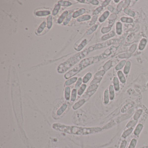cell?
Returning <instances> with one entry per match:
<instances>
[{
    "label": "cell",
    "instance_id": "obj_16",
    "mask_svg": "<svg viewBox=\"0 0 148 148\" xmlns=\"http://www.w3.org/2000/svg\"><path fill=\"white\" fill-rule=\"evenodd\" d=\"M130 67H131V62L128 61L126 63L125 67L124 68L123 73L124 74H128L130 71Z\"/></svg>",
    "mask_w": 148,
    "mask_h": 148
},
{
    "label": "cell",
    "instance_id": "obj_6",
    "mask_svg": "<svg viewBox=\"0 0 148 148\" xmlns=\"http://www.w3.org/2000/svg\"><path fill=\"white\" fill-rule=\"evenodd\" d=\"M87 41L86 39H84L80 42V43L77 45V46L74 47V49L77 50V51H79L81 50L85 46V45L87 44Z\"/></svg>",
    "mask_w": 148,
    "mask_h": 148
},
{
    "label": "cell",
    "instance_id": "obj_11",
    "mask_svg": "<svg viewBox=\"0 0 148 148\" xmlns=\"http://www.w3.org/2000/svg\"><path fill=\"white\" fill-rule=\"evenodd\" d=\"M68 13L69 12L67 10H65L64 12L62 15L60 16L58 20H57L58 23L59 24H61L63 22V21L64 20V19L66 18L67 16L68 15Z\"/></svg>",
    "mask_w": 148,
    "mask_h": 148
},
{
    "label": "cell",
    "instance_id": "obj_39",
    "mask_svg": "<svg viewBox=\"0 0 148 148\" xmlns=\"http://www.w3.org/2000/svg\"><path fill=\"white\" fill-rule=\"evenodd\" d=\"M83 81V80L82 79L81 77H79V79H78L77 81L76 84H75V89H77L81 85Z\"/></svg>",
    "mask_w": 148,
    "mask_h": 148
},
{
    "label": "cell",
    "instance_id": "obj_52",
    "mask_svg": "<svg viewBox=\"0 0 148 148\" xmlns=\"http://www.w3.org/2000/svg\"><path fill=\"white\" fill-rule=\"evenodd\" d=\"M114 1H115V2H116V3H118V2L119 1V0H114Z\"/></svg>",
    "mask_w": 148,
    "mask_h": 148
},
{
    "label": "cell",
    "instance_id": "obj_15",
    "mask_svg": "<svg viewBox=\"0 0 148 148\" xmlns=\"http://www.w3.org/2000/svg\"><path fill=\"white\" fill-rule=\"evenodd\" d=\"M109 15V12L108 11H106L103 13V14L101 16V17H99V20L100 22H104L106 18L108 17Z\"/></svg>",
    "mask_w": 148,
    "mask_h": 148
},
{
    "label": "cell",
    "instance_id": "obj_38",
    "mask_svg": "<svg viewBox=\"0 0 148 148\" xmlns=\"http://www.w3.org/2000/svg\"><path fill=\"white\" fill-rule=\"evenodd\" d=\"M137 143V140L135 138H133L132 139L128 148H135L136 145Z\"/></svg>",
    "mask_w": 148,
    "mask_h": 148
},
{
    "label": "cell",
    "instance_id": "obj_44",
    "mask_svg": "<svg viewBox=\"0 0 148 148\" xmlns=\"http://www.w3.org/2000/svg\"><path fill=\"white\" fill-rule=\"evenodd\" d=\"M124 3L123 1H122L120 3L117 7V10H118V12H119V11L121 10V9H122V8H123Z\"/></svg>",
    "mask_w": 148,
    "mask_h": 148
},
{
    "label": "cell",
    "instance_id": "obj_32",
    "mask_svg": "<svg viewBox=\"0 0 148 148\" xmlns=\"http://www.w3.org/2000/svg\"><path fill=\"white\" fill-rule=\"evenodd\" d=\"M98 27V25H94L93 26H92L91 28H90L88 31L86 32V34L87 35H90L93 32L96 30L97 28Z\"/></svg>",
    "mask_w": 148,
    "mask_h": 148
},
{
    "label": "cell",
    "instance_id": "obj_37",
    "mask_svg": "<svg viewBox=\"0 0 148 148\" xmlns=\"http://www.w3.org/2000/svg\"><path fill=\"white\" fill-rule=\"evenodd\" d=\"M112 61L109 60L108 61V62H106V63L104 65V69L105 71H107L112 66Z\"/></svg>",
    "mask_w": 148,
    "mask_h": 148
},
{
    "label": "cell",
    "instance_id": "obj_36",
    "mask_svg": "<svg viewBox=\"0 0 148 148\" xmlns=\"http://www.w3.org/2000/svg\"><path fill=\"white\" fill-rule=\"evenodd\" d=\"M121 20L123 22L132 23L133 21V20L131 18L126 17H122L121 18Z\"/></svg>",
    "mask_w": 148,
    "mask_h": 148
},
{
    "label": "cell",
    "instance_id": "obj_5",
    "mask_svg": "<svg viewBox=\"0 0 148 148\" xmlns=\"http://www.w3.org/2000/svg\"><path fill=\"white\" fill-rule=\"evenodd\" d=\"M86 101V100L85 98L81 99L79 101L74 104V105L73 106V109L74 110H76L77 109H79L80 107H81L84 104Z\"/></svg>",
    "mask_w": 148,
    "mask_h": 148
},
{
    "label": "cell",
    "instance_id": "obj_20",
    "mask_svg": "<svg viewBox=\"0 0 148 148\" xmlns=\"http://www.w3.org/2000/svg\"><path fill=\"white\" fill-rule=\"evenodd\" d=\"M58 5H59V6H62L69 7L72 5V3L68 1L59 0L58 2Z\"/></svg>",
    "mask_w": 148,
    "mask_h": 148
},
{
    "label": "cell",
    "instance_id": "obj_9",
    "mask_svg": "<svg viewBox=\"0 0 148 148\" xmlns=\"http://www.w3.org/2000/svg\"><path fill=\"white\" fill-rule=\"evenodd\" d=\"M67 106L66 104H64L62 105L60 107L59 109H58V110L57 112V115L58 116H61L62 114L64 113V111H65V110L67 108Z\"/></svg>",
    "mask_w": 148,
    "mask_h": 148
},
{
    "label": "cell",
    "instance_id": "obj_50",
    "mask_svg": "<svg viewBox=\"0 0 148 148\" xmlns=\"http://www.w3.org/2000/svg\"><path fill=\"white\" fill-rule=\"evenodd\" d=\"M136 47V45H133L132 47H131L130 49V51L131 52H133L135 50Z\"/></svg>",
    "mask_w": 148,
    "mask_h": 148
},
{
    "label": "cell",
    "instance_id": "obj_51",
    "mask_svg": "<svg viewBox=\"0 0 148 148\" xmlns=\"http://www.w3.org/2000/svg\"><path fill=\"white\" fill-rule=\"evenodd\" d=\"M108 9L111 12L113 13L114 11L115 10V9H114L113 7L111 5H109V6L108 7Z\"/></svg>",
    "mask_w": 148,
    "mask_h": 148
},
{
    "label": "cell",
    "instance_id": "obj_7",
    "mask_svg": "<svg viewBox=\"0 0 148 148\" xmlns=\"http://www.w3.org/2000/svg\"><path fill=\"white\" fill-rule=\"evenodd\" d=\"M143 125L142 124L139 123L136 126L135 130L134 131V134L135 136H138L140 133L143 128Z\"/></svg>",
    "mask_w": 148,
    "mask_h": 148
},
{
    "label": "cell",
    "instance_id": "obj_27",
    "mask_svg": "<svg viewBox=\"0 0 148 148\" xmlns=\"http://www.w3.org/2000/svg\"><path fill=\"white\" fill-rule=\"evenodd\" d=\"M133 131V128H129L128 129L126 130V131H124L123 134H122V137H123V138H126V137H127L128 136H129L130 134H131L132 132Z\"/></svg>",
    "mask_w": 148,
    "mask_h": 148
},
{
    "label": "cell",
    "instance_id": "obj_49",
    "mask_svg": "<svg viewBox=\"0 0 148 148\" xmlns=\"http://www.w3.org/2000/svg\"><path fill=\"white\" fill-rule=\"evenodd\" d=\"M110 2V0H105L104 2L103 3V4H102V7L106 6V5H107L109 4Z\"/></svg>",
    "mask_w": 148,
    "mask_h": 148
},
{
    "label": "cell",
    "instance_id": "obj_47",
    "mask_svg": "<svg viewBox=\"0 0 148 148\" xmlns=\"http://www.w3.org/2000/svg\"><path fill=\"white\" fill-rule=\"evenodd\" d=\"M97 18V17L96 16H94V17H93L92 19L90 24H89V25H94L95 22H96V19Z\"/></svg>",
    "mask_w": 148,
    "mask_h": 148
},
{
    "label": "cell",
    "instance_id": "obj_26",
    "mask_svg": "<svg viewBox=\"0 0 148 148\" xmlns=\"http://www.w3.org/2000/svg\"><path fill=\"white\" fill-rule=\"evenodd\" d=\"M53 25V18L52 16L49 15L47 18V27L48 29H50Z\"/></svg>",
    "mask_w": 148,
    "mask_h": 148
},
{
    "label": "cell",
    "instance_id": "obj_12",
    "mask_svg": "<svg viewBox=\"0 0 148 148\" xmlns=\"http://www.w3.org/2000/svg\"><path fill=\"white\" fill-rule=\"evenodd\" d=\"M109 101V90L106 89L104 93V103L105 104H108Z\"/></svg>",
    "mask_w": 148,
    "mask_h": 148
},
{
    "label": "cell",
    "instance_id": "obj_46",
    "mask_svg": "<svg viewBox=\"0 0 148 148\" xmlns=\"http://www.w3.org/2000/svg\"><path fill=\"white\" fill-rule=\"evenodd\" d=\"M117 17V16L115 14H112L109 17V20H115Z\"/></svg>",
    "mask_w": 148,
    "mask_h": 148
},
{
    "label": "cell",
    "instance_id": "obj_41",
    "mask_svg": "<svg viewBox=\"0 0 148 148\" xmlns=\"http://www.w3.org/2000/svg\"><path fill=\"white\" fill-rule=\"evenodd\" d=\"M111 27H104L102 28L101 29V32L103 34H106L109 32L111 30Z\"/></svg>",
    "mask_w": 148,
    "mask_h": 148
},
{
    "label": "cell",
    "instance_id": "obj_8",
    "mask_svg": "<svg viewBox=\"0 0 148 148\" xmlns=\"http://www.w3.org/2000/svg\"><path fill=\"white\" fill-rule=\"evenodd\" d=\"M113 86L114 89L116 91H118L119 90V80L117 77H114L113 80Z\"/></svg>",
    "mask_w": 148,
    "mask_h": 148
},
{
    "label": "cell",
    "instance_id": "obj_1",
    "mask_svg": "<svg viewBox=\"0 0 148 148\" xmlns=\"http://www.w3.org/2000/svg\"><path fill=\"white\" fill-rule=\"evenodd\" d=\"M53 128L57 131L77 135H87L101 131L100 127L86 128L77 126H67L62 124H53Z\"/></svg>",
    "mask_w": 148,
    "mask_h": 148
},
{
    "label": "cell",
    "instance_id": "obj_13",
    "mask_svg": "<svg viewBox=\"0 0 148 148\" xmlns=\"http://www.w3.org/2000/svg\"><path fill=\"white\" fill-rule=\"evenodd\" d=\"M70 96V88L69 86H67L64 90V96L65 98L67 100H69Z\"/></svg>",
    "mask_w": 148,
    "mask_h": 148
},
{
    "label": "cell",
    "instance_id": "obj_23",
    "mask_svg": "<svg viewBox=\"0 0 148 148\" xmlns=\"http://www.w3.org/2000/svg\"><path fill=\"white\" fill-rule=\"evenodd\" d=\"M77 77H74L73 78H71L70 79H68L65 83V86H69L71 84L74 83L75 82L77 81Z\"/></svg>",
    "mask_w": 148,
    "mask_h": 148
},
{
    "label": "cell",
    "instance_id": "obj_43",
    "mask_svg": "<svg viewBox=\"0 0 148 148\" xmlns=\"http://www.w3.org/2000/svg\"><path fill=\"white\" fill-rule=\"evenodd\" d=\"M137 120H133V121H130L129 123H128L127 124V127L128 128H131V127L132 126H134L136 123H137Z\"/></svg>",
    "mask_w": 148,
    "mask_h": 148
},
{
    "label": "cell",
    "instance_id": "obj_14",
    "mask_svg": "<svg viewBox=\"0 0 148 148\" xmlns=\"http://www.w3.org/2000/svg\"><path fill=\"white\" fill-rule=\"evenodd\" d=\"M109 99L111 100H113L115 97V92L114 86L113 85H110L109 87Z\"/></svg>",
    "mask_w": 148,
    "mask_h": 148
},
{
    "label": "cell",
    "instance_id": "obj_35",
    "mask_svg": "<svg viewBox=\"0 0 148 148\" xmlns=\"http://www.w3.org/2000/svg\"><path fill=\"white\" fill-rule=\"evenodd\" d=\"M142 112H143V111H142V109H138V110L137 112H136V113L135 114L134 116H133L134 120H135L137 121V119L139 118V117L140 116L141 114L142 113Z\"/></svg>",
    "mask_w": 148,
    "mask_h": 148
},
{
    "label": "cell",
    "instance_id": "obj_34",
    "mask_svg": "<svg viewBox=\"0 0 148 148\" xmlns=\"http://www.w3.org/2000/svg\"><path fill=\"white\" fill-rule=\"evenodd\" d=\"M73 13H70L69 14H68V15L67 16V17L65 18V19L64 20V22H63V25H67L68 23L69 22V20H71L72 17H73Z\"/></svg>",
    "mask_w": 148,
    "mask_h": 148
},
{
    "label": "cell",
    "instance_id": "obj_10",
    "mask_svg": "<svg viewBox=\"0 0 148 148\" xmlns=\"http://www.w3.org/2000/svg\"><path fill=\"white\" fill-rule=\"evenodd\" d=\"M86 11V10L84 8H81L79 10H78L77 11H76V12L73 14V17L74 18H75L77 17H78L79 16L83 15L85 13Z\"/></svg>",
    "mask_w": 148,
    "mask_h": 148
},
{
    "label": "cell",
    "instance_id": "obj_48",
    "mask_svg": "<svg viewBox=\"0 0 148 148\" xmlns=\"http://www.w3.org/2000/svg\"><path fill=\"white\" fill-rule=\"evenodd\" d=\"M87 2H89L90 3L94 5H98L99 4V1L96 0H86Z\"/></svg>",
    "mask_w": 148,
    "mask_h": 148
},
{
    "label": "cell",
    "instance_id": "obj_30",
    "mask_svg": "<svg viewBox=\"0 0 148 148\" xmlns=\"http://www.w3.org/2000/svg\"><path fill=\"white\" fill-rule=\"evenodd\" d=\"M124 12L127 14V15H129L131 17H134L135 16V13L133 10L128 9V8H125L124 10Z\"/></svg>",
    "mask_w": 148,
    "mask_h": 148
},
{
    "label": "cell",
    "instance_id": "obj_42",
    "mask_svg": "<svg viewBox=\"0 0 148 148\" xmlns=\"http://www.w3.org/2000/svg\"><path fill=\"white\" fill-rule=\"evenodd\" d=\"M131 55L130 54L127 53V54H124L119 55L118 57L120 58H121V59H123V58H128L129 57H131Z\"/></svg>",
    "mask_w": 148,
    "mask_h": 148
},
{
    "label": "cell",
    "instance_id": "obj_45",
    "mask_svg": "<svg viewBox=\"0 0 148 148\" xmlns=\"http://www.w3.org/2000/svg\"><path fill=\"white\" fill-rule=\"evenodd\" d=\"M126 145H127V141L126 140H123L121 143L120 148H126Z\"/></svg>",
    "mask_w": 148,
    "mask_h": 148
},
{
    "label": "cell",
    "instance_id": "obj_17",
    "mask_svg": "<svg viewBox=\"0 0 148 148\" xmlns=\"http://www.w3.org/2000/svg\"><path fill=\"white\" fill-rule=\"evenodd\" d=\"M90 19H91V16L89 15H86L78 17L77 19V21L78 22H82V21H84L86 20H88Z\"/></svg>",
    "mask_w": 148,
    "mask_h": 148
},
{
    "label": "cell",
    "instance_id": "obj_40",
    "mask_svg": "<svg viewBox=\"0 0 148 148\" xmlns=\"http://www.w3.org/2000/svg\"><path fill=\"white\" fill-rule=\"evenodd\" d=\"M103 10V7L100 6L98 8H97L96 10H95L93 12V15H96L98 14L102 10Z\"/></svg>",
    "mask_w": 148,
    "mask_h": 148
},
{
    "label": "cell",
    "instance_id": "obj_33",
    "mask_svg": "<svg viewBox=\"0 0 148 148\" xmlns=\"http://www.w3.org/2000/svg\"><path fill=\"white\" fill-rule=\"evenodd\" d=\"M60 8V6H59V5H57L55 6L54 9L52 11V15L53 16H55L57 15V14L59 12V11Z\"/></svg>",
    "mask_w": 148,
    "mask_h": 148
},
{
    "label": "cell",
    "instance_id": "obj_24",
    "mask_svg": "<svg viewBox=\"0 0 148 148\" xmlns=\"http://www.w3.org/2000/svg\"><path fill=\"white\" fill-rule=\"evenodd\" d=\"M92 77V74L91 73L89 72L87 73L83 79V83L84 84L87 83L89 80V79L91 78Z\"/></svg>",
    "mask_w": 148,
    "mask_h": 148
},
{
    "label": "cell",
    "instance_id": "obj_18",
    "mask_svg": "<svg viewBox=\"0 0 148 148\" xmlns=\"http://www.w3.org/2000/svg\"><path fill=\"white\" fill-rule=\"evenodd\" d=\"M117 75H118V79H119L120 81L121 82L122 84L125 83L126 81V79L124 76L123 73L120 70L118 71L117 72Z\"/></svg>",
    "mask_w": 148,
    "mask_h": 148
},
{
    "label": "cell",
    "instance_id": "obj_19",
    "mask_svg": "<svg viewBox=\"0 0 148 148\" xmlns=\"http://www.w3.org/2000/svg\"><path fill=\"white\" fill-rule=\"evenodd\" d=\"M46 24H47V23L45 21H43L39 25V27L37 28V33L38 34L41 33L44 30V29Z\"/></svg>",
    "mask_w": 148,
    "mask_h": 148
},
{
    "label": "cell",
    "instance_id": "obj_3",
    "mask_svg": "<svg viewBox=\"0 0 148 148\" xmlns=\"http://www.w3.org/2000/svg\"><path fill=\"white\" fill-rule=\"evenodd\" d=\"M82 69L81 67L79 66V65H77L76 67H74L73 69H71L69 72H68L67 73L65 74L64 78L65 79H68L69 78L74 76L77 74Z\"/></svg>",
    "mask_w": 148,
    "mask_h": 148
},
{
    "label": "cell",
    "instance_id": "obj_31",
    "mask_svg": "<svg viewBox=\"0 0 148 148\" xmlns=\"http://www.w3.org/2000/svg\"><path fill=\"white\" fill-rule=\"evenodd\" d=\"M86 85L85 84H82L81 85V86H80V88L79 89L78 91L77 92V94L79 96H81L84 93L85 89L86 88Z\"/></svg>",
    "mask_w": 148,
    "mask_h": 148
},
{
    "label": "cell",
    "instance_id": "obj_22",
    "mask_svg": "<svg viewBox=\"0 0 148 148\" xmlns=\"http://www.w3.org/2000/svg\"><path fill=\"white\" fill-rule=\"evenodd\" d=\"M116 32L117 34L120 35L122 32V25L121 22H117L116 24Z\"/></svg>",
    "mask_w": 148,
    "mask_h": 148
},
{
    "label": "cell",
    "instance_id": "obj_25",
    "mask_svg": "<svg viewBox=\"0 0 148 148\" xmlns=\"http://www.w3.org/2000/svg\"><path fill=\"white\" fill-rule=\"evenodd\" d=\"M115 35V33L113 31H112L110 32L109 34H107V35H105L103 37H102L101 39L103 40H106V39H108L109 38L112 37H113Z\"/></svg>",
    "mask_w": 148,
    "mask_h": 148
},
{
    "label": "cell",
    "instance_id": "obj_2",
    "mask_svg": "<svg viewBox=\"0 0 148 148\" xmlns=\"http://www.w3.org/2000/svg\"><path fill=\"white\" fill-rule=\"evenodd\" d=\"M88 52L89 51L87 49V50H84V51L74 55V56L72 57L59 66L57 68V71L60 74H62L67 71L71 67L76 64L82 58H84L86 54L87 55Z\"/></svg>",
    "mask_w": 148,
    "mask_h": 148
},
{
    "label": "cell",
    "instance_id": "obj_28",
    "mask_svg": "<svg viewBox=\"0 0 148 148\" xmlns=\"http://www.w3.org/2000/svg\"><path fill=\"white\" fill-rule=\"evenodd\" d=\"M77 89H74L72 91L71 96L70 98L71 101L73 102L75 101L77 98Z\"/></svg>",
    "mask_w": 148,
    "mask_h": 148
},
{
    "label": "cell",
    "instance_id": "obj_29",
    "mask_svg": "<svg viewBox=\"0 0 148 148\" xmlns=\"http://www.w3.org/2000/svg\"><path fill=\"white\" fill-rule=\"evenodd\" d=\"M126 63V60H125L121 61V62H119L118 64H117V65H116V67H115L116 69V70H119L122 69L123 67L124 66V65H125Z\"/></svg>",
    "mask_w": 148,
    "mask_h": 148
},
{
    "label": "cell",
    "instance_id": "obj_21",
    "mask_svg": "<svg viewBox=\"0 0 148 148\" xmlns=\"http://www.w3.org/2000/svg\"><path fill=\"white\" fill-rule=\"evenodd\" d=\"M146 42H147V40L145 38H143L141 39L139 46H138V49L139 50H142L145 48L146 44Z\"/></svg>",
    "mask_w": 148,
    "mask_h": 148
},
{
    "label": "cell",
    "instance_id": "obj_4",
    "mask_svg": "<svg viewBox=\"0 0 148 148\" xmlns=\"http://www.w3.org/2000/svg\"><path fill=\"white\" fill-rule=\"evenodd\" d=\"M35 14L37 17H43L49 15L50 14V11L48 10H39L35 12Z\"/></svg>",
    "mask_w": 148,
    "mask_h": 148
}]
</instances>
